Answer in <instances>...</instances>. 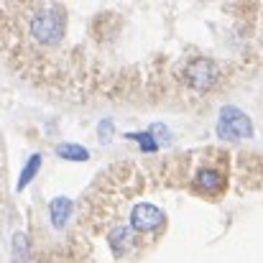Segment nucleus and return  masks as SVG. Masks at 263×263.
<instances>
[{
	"mask_svg": "<svg viewBox=\"0 0 263 263\" xmlns=\"http://www.w3.org/2000/svg\"><path fill=\"white\" fill-rule=\"evenodd\" d=\"M31 36L39 44L54 46L64 36V10L59 5H44L31 18Z\"/></svg>",
	"mask_w": 263,
	"mask_h": 263,
	"instance_id": "1",
	"label": "nucleus"
},
{
	"mask_svg": "<svg viewBox=\"0 0 263 263\" xmlns=\"http://www.w3.org/2000/svg\"><path fill=\"white\" fill-rule=\"evenodd\" d=\"M217 136L222 141H246L253 138V123L251 118L238 110L235 105H225L220 110V120H217Z\"/></svg>",
	"mask_w": 263,
	"mask_h": 263,
	"instance_id": "2",
	"label": "nucleus"
},
{
	"mask_svg": "<svg viewBox=\"0 0 263 263\" xmlns=\"http://www.w3.org/2000/svg\"><path fill=\"white\" fill-rule=\"evenodd\" d=\"M166 225V215L156 207V204H148V202H138L133 210H130V228L136 233H156Z\"/></svg>",
	"mask_w": 263,
	"mask_h": 263,
	"instance_id": "3",
	"label": "nucleus"
},
{
	"mask_svg": "<svg viewBox=\"0 0 263 263\" xmlns=\"http://www.w3.org/2000/svg\"><path fill=\"white\" fill-rule=\"evenodd\" d=\"M217 77H220L217 67H215L212 62H207V59H194V62L186 67V82L194 89L212 87V85L217 82Z\"/></svg>",
	"mask_w": 263,
	"mask_h": 263,
	"instance_id": "4",
	"label": "nucleus"
},
{
	"mask_svg": "<svg viewBox=\"0 0 263 263\" xmlns=\"http://www.w3.org/2000/svg\"><path fill=\"white\" fill-rule=\"evenodd\" d=\"M107 243H110V248L118 256H123L125 251H130L136 246V230L130 225H118V228H112L107 233Z\"/></svg>",
	"mask_w": 263,
	"mask_h": 263,
	"instance_id": "5",
	"label": "nucleus"
},
{
	"mask_svg": "<svg viewBox=\"0 0 263 263\" xmlns=\"http://www.w3.org/2000/svg\"><path fill=\"white\" fill-rule=\"evenodd\" d=\"M69 215H72V199L69 197H54L49 202V217H51L54 228H64Z\"/></svg>",
	"mask_w": 263,
	"mask_h": 263,
	"instance_id": "6",
	"label": "nucleus"
},
{
	"mask_svg": "<svg viewBox=\"0 0 263 263\" xmlns=\"http://www.w3.org/2000/svg\"><path fill=\"white\" fill-rule=\"evenodd\" d=\"M194 184L202 186V189H222L225 186V176L215 169H199L194 176Z\"/></svg>",
	"mask_w": 263,
	"mask_h": 263,
	"instance_id": "7",
	"label": "nucleus"
},
{
	"mask_svg": "<svg viewBox=\"0 0 263 263\" xmlns=\"http://www.w3.org/2000/svg\"><path fill=\"white\" fill-rule=\"evenodd\" d=\"M57 156L59 159H67V161H87L89 151L80 143H59L57 146Z\"/></svg>",
	"mask_w": 263,
	"mask_h": 263,
	"instance_id": "8",
	"label": "nucleus"
},
{
	"mask_svg": "<svg viewBox=\"0 0 263 263\" xmlns=\"http://www.w3.org/2000/svg\"><path fill=\"white\" fill-rule=\"evenodd\" d=\"M39 166H41V156H39V154H33V156L26 161V169H23L21 176H18V189H23L26 184H31V179L39 174Z\"/></svg>",
	"mask_w": 263,
	"mask_h": 263,
	"instance_id": "9",
	"label": "nucleus"
},
{
	"mask_svg": "<svg viewBox=\"0 0 263 263\" xmlns=\"http://www.w3.org/2000/svg\"><path fill=\"white\" fill-rule=\"evenodd\" d=\"M125 138H128V141H138L141 148L148 151V154L159 148V141L154 138V133H125Z\"/></svg>",
	"mask_w": 263,
	"mask_h": 263,
	"instance_id": "10",
	"label": "nucleus"
},
{
	"mask_svg": "<svg viewBox=\"0 0 263 263\" xmlns=\"http://www.w3.org/2000/svg\"><path fill=\"white\" fill-rule=\"evenodd\" d=\"M13 261L26 263V235L23 233H15L13 235Z\"/></svg>",
	"mask_w": 263,
	"mask_h": 263,
	"instance_id": "11",
	"label": "nucleus"
},
{
	"mask_svg": "<svg viewBox=\"0 0 263 263\" xmlns=\"http://www.w3.org/2000/svg\"><path fill=\"white\" fill-rule=\"evenodd\" d=\"M112 133H115L112 120H102V123H100V128H97V138H100V143H102V146H110Z\"/></svg>",
	"mask_w": 263,
	"mask_h": 263,
	"instance_id": "12",
	"label": "nucleus"
}]
</instances>
